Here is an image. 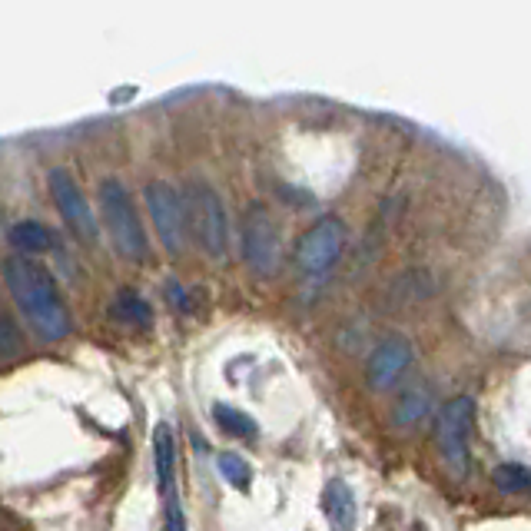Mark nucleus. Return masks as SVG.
Wrapping results in <instances>:
<instances>
[{"label": "nucleus", "instance_id": "4", "mask_svg": "<svg viewBox=\"0 0 531 531\" xmlns=\"http://www.w3.org/2000/svg\"><path fill=\"white\" fill-rule=\"evenodd\" d=\"M475 422V399L472 395H458L449 402L435 422V445H439L442 465L449 468L452 478H468V435H472Z\"/></svg>", "mask_w": 531, "mask_h": 531}, {"label": "nucleus", "instance_id": "1", "mask_svg": "<svg viewBox=\"0 0 531 531\" xmlns=\"http://www.w3.org/2000/svg\"><path fill=\"white\" fill-rule=\"evenodd\" d=\"M4 283L10 289V296H14L17 309L24 312L27 326L34 329L40 339L60 342L70 336V329H74L70 309L64 299H60L54 276H50L37 259L10 256L4 263Z\"/></svg>", "mask_w": 531, "mask_h": 531}, {"label": "nucleus", "instance_id": "7", "mask_svg": "<svg viewBox=\"0 0 531 531\" xmlns=\"http://www.w3.org/2000/svg\"><path fill=\"white\" fill-rule=\"evenodd\" d=\"M342 246H346V226H342L339 220H332V216H326V220H319L303 239H299L296 263L312 279L326 276L329 269L336 266Z\"/></svg>", "mask_w": 531, "mask_h": 531}, {"label": "nucleus", "instance_id": "10", "mask_svg": "<svg viewBox=\"0 0 531 531\" xmlns=\"http://www.w3.org/2000/svg\"><path fill=\"white\" fill-rule=\"evenodd\" d=\"M153 468H156L160 498L176 495V442L166 422L156 425V432H153Z\"/></svg>", "mask_w": 531, "mask_h": 531}, {"label": "nucleus", "instance_id": "6", "mask_svg": "<svg viewBox=\"0 0 531 531\" xmlns=\"http://www.w3.org/2000/svg\"><path fill=\"white\" fill-rule=\"evenodd\" d=\"M143 200H147L150 220L156 236H160L163 249L170 256L183 253L186 246V210H183V196L173 190L170 183H150L143 190Z\"/></svg>", "mask_w": 531, "mask_h": 531}, {"label": "nucleus", "instance_id": "18", "mask_svg": "<svg viewBox=\"0 0 531 531\" xmlns=\"http://www.w3.org/2000/svg\"><path fill=\"white\" fill-rule=\"evenodd\" d=\"M24 349V339H20V329L10 319L0 316V359H14Z\"/></svg>", "mask_w": 531, "mask_h": 531}, {"label": "nucleus", "instance_id": "2", "mask_svg": "<svg viewBox=\"0 0 531 531\" xmlns=\"http://www.w3.org/2000/svg\"><path fill=\"white\" fill-rule=\"evenodd\" d=\"M183 210H186V229L203 246V253L216 259V263H223L229 253V220L220 193L210 183L193 180L183 193Z\"/></svg>", "mask_w": 531, "mask_h": 531}, {"label": "nucleus", "instance_id": "15", "mask_svg": "<svg viewBox=\"0 0 531 531\" xmlns=\"http://www.w3.org/2000/svg\"><path fill=\"white\" fill-rule=\"evenodd\" d=\"M429 409H432V395L425 392V389H409L399 399V409H395V425H402V429H409V425H419Z\"/></svg>", "mask_w": 531, "mask_h": 531}, {"label": "nucleus", "instance_id": "11", "mask_svg": "<svg viewBox=\"0 0 531 531\" xmlns=\"http://www.w3.org/2000/svg\"><path fill=\"white\" fill-rule=\"evenodd\" d=\"M7 243L14 249H20V256H37V253H47V249L54 246V233L37 220H20V223L10 226Z\"/></svg>", "mask_w": 531, "mask_h": 531}, {"label": "nucleus", "instance_id": "19", "mask_svg": "<svg viewBox=\"0 0 531 531\" xmlns=\"http://www.w3.org/2000/svg\"><path fill=\"white\" fill-rule=\"evenodd\" d=\"M163 531H186V515H183L180 495L163 498Z\"/></svg>", "mask_w": 531, "mask_h": 531}, {"label": "nucleus", "instance_id": "13", "mask_svg": "<svg viewBox=\"0 0 531 531\" xmlns=\"http://www.w3.org/2000/svg\"><path fill=\"white\" fill-rule=\"evenodd\" d=\"M110 316L117 322H123V326H150L153 309L140 293H133V289H120L117 299H113V306H110Z\"/></svg>", "mask_w": 531, "mask_h": 531}, {"label": "nucleus", "instance_id": "8", "mask_svg": "<svg viewBox=\"0 0 531 531\" xmlns=\"http://www.w3.org/2000/svg\"><path fill=\"white\" fill-rule=\"evenodd\" d=\"M47 183H50V196H54V203H57L60 216H64V223L74 229L83 243H97V236H100L97 216H93L87 196L80 193L74 173L64 170V166H57V170H50Z\"/></svg>", "mask_w": 531, "mask_h": 531}, {"label": "nucleus", "instance_id": "16", "mask_svg": "<svg viewBox=\"0 0 531 531\" xmlns=\"http://www.w3.org/2000/svg\"><path fill=\"white\" fill-rule=\"evenodd\" d=\"M495 485L502 488V492H508V495H525V492H531V472L525 465H498L495 468Z\"/></svg>", "mask_w": 531, "mask_h": 531}, {"label": "nucleus", "instance_id": "12", "mask_svg": "<svg viewBox=\"0 0 531 531\" xmlns=\"http://www.w3.org/2000/svg\"><path fill=\"white\" fill-rule=\"evenodd\" d=\"M326 518L332 531H356V502H352L349 485L332 482L326 488Z\"/></svg>", "mask_w": 531, "mask_h": 531}, {"label": "nucleus", "instance_id": "9", "mask_svg": "<svg viewBox=\"0 0 531 531\" xmlns=\"http://www.w3.org/2000/svg\"><path fill=\"white\" fill-rule=\"evenodd\" d=\"M412 362V346L405 339H385L379 342V349L372 352L369 359V382L372 389H389V385L399 382V376L409 369Z\"/></svg>", "mask_w": 531, "mask_h": 531}, {"label": "nucleus", "instance_id": "5", "mask_svg": "<svg viewBox=\"0 0 531 531\" xmlns=\"http://www.w3.org/2000/svg\"><path fill=\"white\" fill-rule=\"evenodd\" d=\"M243 259L259 276H273L283 259V236L266 206H249L243 216Z\"/></svg>", "mask_w": 531, "mask_h": 531}, {"label": "nucleus", "instance_id": "17", "mask_svg": "<svg viewBox=\"0 0 531 531\" xmlns=\"http://www.w3.org/2000/svg\"><path fill=\"white\" fill-rule=\"evenodd\" d=\"M220 472H223V478L233 488H249V482H253V472H249V465L243 462V458H239L236 452H223L220 455Z\"/></svg>", "mask_w": 531, "mask_h": 531}, {"label": "nucleus", "instance_id": "3", "mask_svg": "<svg viewBox=\"0 0 531 531\" xmlns=\"http://www.w3.org/2000/svg\"><path fill=\"white\" fill-rule=\"evenodd\" d=\"M100 213L117 253L133 259V263H143L150 253V243H147V233H143L137 206H133V196L120 180L100 183Z\"/></svg>", "mask_w": 531, "mask_h": 531}, {"label": "nucleus", "instance_id": "14", "mask_svg": "<svg viewBox=\"0 0 531 531\" xmlns=\"http://www.w3.org/2000/svg\"><path fill=\"white\" fill-rule=\"evenodd\" d=\"M213 419L226 435H233V439H253V435H256V422L249 419L246 412H239V409H233V405H226V402L213 405Z\"/></svg>", "mask_w": 531, "mask_h": 531}]
</instances>
